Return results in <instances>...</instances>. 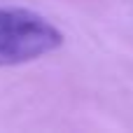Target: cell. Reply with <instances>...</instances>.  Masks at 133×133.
I'll list each match as a JSON object with an SVG mask.
<instances>
[{"label":"cell","mask_w":133,"mask_h":133,"mask_svg":"<svg viewBox=\"0 0 133 133\" xmlns=\"http://www.w3.org/2000/svg\"><path fill=\"white\" fill-rule=\"evenodd\" d=\"M63 44V33L26 7H0V68L37 61Z\"/></svg>","instance_id":"obj_1"}]
</instances>
